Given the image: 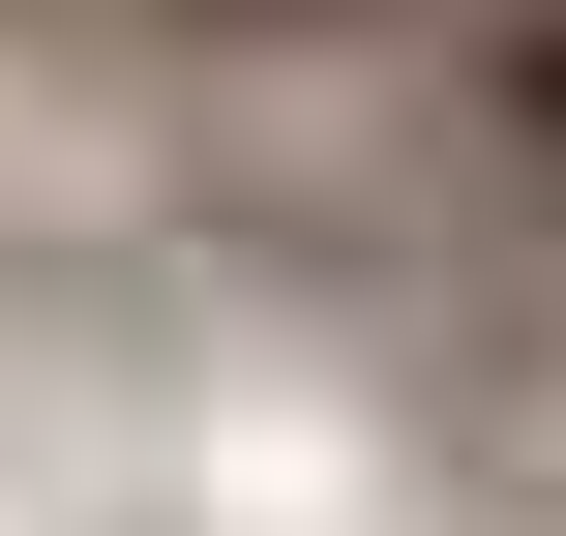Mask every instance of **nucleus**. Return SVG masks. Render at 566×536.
<instances>
[{
	"instance_id": "f257e3e1",
	"label": "nucleus",
	"mask_w": 566,
	"mask_h": 536,
	"mask_svg": "<svg viewBox=\"0 0 566 536\" xmlns=\"http://www.w3.org/2000/svg\"><path fill=\"white\" fill-rule=\"evenodd\" d=\"M448 149L566 209V0H478V30H448Z\"/></svg>"
},
{
	"instance_id": "f03ea898",
	"label": "nucleus",
	"mask_w": 566,
	"mask_h": 536,
	"mask_svg": "<svg viewBox=\"0 0 566 536\" xmlns=\"http://www.w3.org/2000/svg\"><path fill=\"white\" fill-rule=\"evenodd\" d=\"M149 30H269V60H298V30H388V0H149Z\"/></svg>"
}]
</instances>
